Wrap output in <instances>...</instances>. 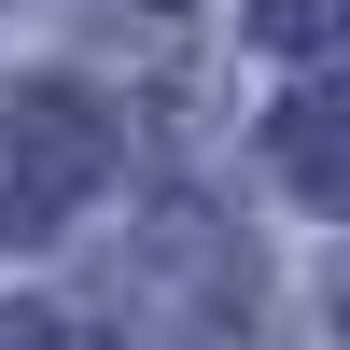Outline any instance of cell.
I'll return each mask as SVG.
<instances>
[{
	"label": "cell",
	"mask_w": 350,
	"mask_h": 350,
	"mask_svg": "<svg viewBox=\"0 0 350 350\" xmlns=\"http://www.w3.org/2000/svg\"><path fill=\"white\" fill-rule=\"evenodd\" d=\"M252 28H267V42H280V56H308V42H323V28H336V14H323V0H267V14H252Z\"/></svg>",
	"instance_id": "obj_3"
},
{
	"label": "cell",
	"mask_w": 350,
	"mask_h": 350,
	"mask_svg": "<svg viewBox=\"0 0 350 350\" xmlns=\"http://www.w3.org/2000/svg\"><path fill=\"white\" fill-rule=\"evenodd\" d=\"M280 168H295V196H308V211H336V98H323V84L280 112Z\"/></svg>",
	"instance_id": "obj_2"
},
{
	"label": "cell",
	"mask_w": 350,
	"mask_h": 350,
	"mask_svg": "<svg viewBox=\"0 0 350 350\" xmlns=\"http://www.w3.org/2000/svg\"><path fill=\"white\" fill-rule=\"evenodd\" d=\"M98 168H112V126L70 84L14 98V126H0V224H56L70 196H98Z\"/></svg>",
	"instance_id": "obj_1"
}]
</instances>
